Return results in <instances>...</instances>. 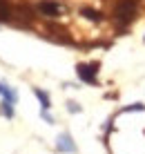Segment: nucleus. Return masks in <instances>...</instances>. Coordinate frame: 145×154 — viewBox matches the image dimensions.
<instances>
[{"label":"nucleus","instance_id":"obj_1","mask_svg":"<svg viewBox=\"0 0 145 154\" xmlns=\"http://www.w3.org/2000/svg\"><path fill=\"white\" fill-rule=\"evenodd\" d=\"M114 14H116V20H119L121 25L132 23L134 16H136V0H121V2L116 5Z\"/></svg>","mask_w":145,"mask_h":154},{"label":"nucleus","instance_id":"obj_2","mask_svg":"<svg viewBox=\"0 0 145 154\" xmlns=\"http://www.w3.org/2000/svg\"><path fill=\"white\" fill-rule=\"evenodd\" d=\"M76 74L80 81L85 83H96V74H98V63H92V65H78Z\"/></svg>","mask_w":145,"mask_h":154},{"label":"nucleus","instance_id":"obj_3","mask_svg":"<svg viewBox=\"0 0 145 154\" xmlns=\"http://www.w3.org/2000/svg\"><path fill=\"white\" fill-rule=\"evenodd\" d=\"M38 9H40V14L49 16V18H56V16L63 11L60 2H54V0H42V2L38 5Z\"/></svg>","mask_w":145,"mask_h":154},{"label":"nucleus","instance_id":"obj_4","mask_svg":"<svg viewBox=\"0 0 145 154\" xmlns=\"http://www.w3.org/2000/svg\"><path fill=\"white\" fill-rule=\"evenodd\" d=\"M56 147H58V152H76V145H74V141H72V136L69 134H60L56 139Z\"/></svg>","mask_w":145,"mask_h":154},{"label":"nucleus","instance_id":"obj_5","mask_svg":"<svg viewBox=\"0 0 145 154\" xmlns=\"http://www.w3.org/2000/svg\"><path fill=\"white\" fill-rule=\"evenodd\" d=\"M80 14H83L87 20H92V23H100V20H103V14L96 11V9H89V7H83V9H80Z\"/></svg>","mask_w":145,"mask_h":154},{"label":"nucleus","instance_id":"obj_6","mask_svg":"<svg viewBox=\"0 0 145 154\" xmlns=\"http://www.w3.org/2000/svg\"><path fill=\"white\" fill-rule=\"evenodd\" d=\"M0 94H2L5 100H7V103H11V105L16 103V98H18L14 89H11V87H7V85H2V83H0Z\"/></svg>","mask_w":145,"mask_h":154},{"label":"nucleus","instance_id":"obj_7","mask_svg":"<svg viewBox=\"0 0 145 154\" xmlns=\"http://www.w3.org/2000/svg\"><path fill=\"white\" fill-rule=\"evenodd\" d=\"M34 94H36V98L40 100L42 109H49V107H51V103H49V96H47V94L42 92V89H38V87H36V89H34Z\"/></svg>","mask_w":145,"mask_h":154},{"label":"nucleus","instance_id":"obj_8","mask_svg":"<svg viewBox=\"0 0 145 154\" xmlns=\"http://www.w3.org/2000/svg\"><path fill=\"white\" fill-rule=\"evenodd\" d=\"M9 20V7H7V0H0V23Z\"/></svg>","mask_w":145,"mask_h":154},{"label":"nucleus","instance_id":"obj_9","mask_svg":"<svg viewBox=\"0 0 145 154\" xmlns=\"http://www.w3.org/2000/svg\"><path fill=\"white\" fill-rule=\"evenodd\" d=\"M0 112L7 116V119H14V107H11V103H7V100H2V105H0Z\"/></svg>","mask_w":145,"mask_h":154},{"label":"nucleus","instance_id":"obj_10","mask_svg":"<svg viewBox=\"0 0 145 154\" xmlns=\"http://www.w3.org/2000/svg\"><path fill=\"white\" fill-rule=\"evenodd\" d=\"M123 112H145V105H143V103H134V105L123 107Z\"/></svg>","mask_w":145,"mask_h":154},{"label":"nucleus","instance_id":"obj_11","mask_svg":"<svg viewBox=\"0 0 145 154\" xmlns=\"http://www.w3.org/2000/svg\"><path fill=\"white\" fill-rule=\"evenodd\" d=\"M67 109H69V112H72V114H76V112H80L78 103H74V100H69V103H67Z\"/></svg>","mask_w":145,"mask_h":154}]
</instances>
